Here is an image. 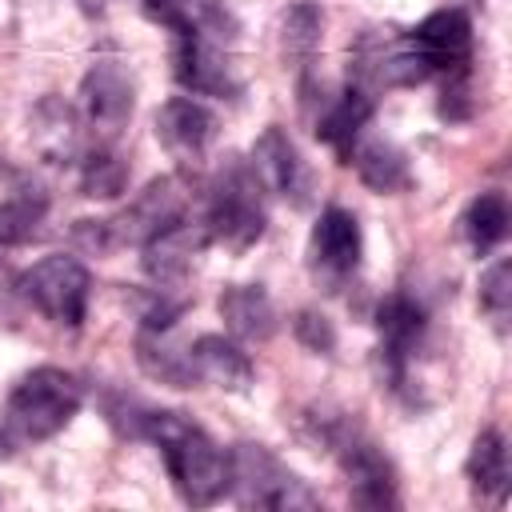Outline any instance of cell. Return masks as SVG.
Returning <instances> with one entry per match:
<instances>
[{"mask_svg": "<svg viewBox=\"0 0 512 512\" xmlns=\"http://www.w3.org/2000/svg\"><path fill=\"white\" fill-rule=\"evenodd\" d=\"M360 252H364V236L356 216L344 208H324L308 240V260L316 280H324L328 288H340L360 268Z\"/></svg>", "mask_w": 512, "mask_h": 512, "instance_id": "obj_12", "label": "cell"}, {"mask_svg": "<svg viewBox=\"0 0 512 512\" xmlns=\"http://www.w3.org/2000/svg\"><path fill=\"white\" fill-rule=\"evenodd\" d=\"M212 244L208 228L200 216H188L164 232H156L144 248V272L160 284V288H172V284H184V276L192 272V260Z\"/></svg>", "mask_w": 512, "mask_h": 512, "instance_id": "obj_15", "label": "cell"}, {"mask_svg": "<svg viewBox=\"0 0 512 512\" xmlns=\"http://www.w3.org/2000/svg\"><path fill=\"white\" fill-rule=\"evenodd\" d=\"M80 188L92 200H112L128 188V164L112 144H96L80 156Z\"/></svg>", "mask_w": 512, "mask_h": 512, "instance_id": "obj_25", "label": "cell"}, {"mask_svg": "<svg viewBox=\"0 0 512 512\" xmlns=\"http://www.w3.org/2000/svg\"><path fill=\"white\" fill-rule=\"evenodd\" d=\"M188 360H192L196 384H212V388H224V392H244L252 384V360L228 336H212V332L196 336L188 344Z\"/></svg>", "mask_w": 512, "mask_h": 512, "instance_id": "obj_16", "label": "cell"}, {"mask_svg": "<svg viewBox=\"0 0 512 512\" xmlns=\"http://www.w3.org/2000/svg\"><path fill=\"white\" fill-rule=\"evenodd\" d=\"M132 80L116 60H96L80 80V124L96 144H116L132 120Z\"/></svg>", "mask_w": 512, "mask_h": 512, "instance_id": "obj_10", "label": "cell"}, {"mask_svg": "<svg viewBox=\"0 0 512 512\" xmlns=\"http://www.w3.org/2000/svg\"><path fill=\"white\" fill-rule=\"evenodd\" d=\"M348 164H356L360 180L376 192H404L412 184V172H408V156L388 144V140H356L352 152H348Z\"/></svg>", "mask_w": 512, "mask_h": 512, "instance_id": "obj_20", "label": "cell"}, {"mask_svg": "<svg viewBox=\"0 0 512 512\" xmlns=\"http://www.w3.org/2000/svg\"><path fill=\"white\" fill-rule=\"evenodd\" d=\"M140 436H148L160 448L164 468H168L184 504L204 508L228 492V484H232L228 452L200 424H192L184 412H144Z\"/></svg>", "mask_w": 512, "mask_h": 512, "instance_id": "obj_1", "label": "cell"}, {"mask_svg": "<svg viewBox=\"0 0 512 512\" xmlns=\"http://www.w3.org/2000/svg\"><path fill=\"white\" fill-rule=\"evenodd\" d=\"M280 40H284V56L296 60V64H308L316 44H320V28H324V12L312 4V0H300L284 12V24H280Z\"/></svg>", "mask_w": 512, "mask_h": 512, "instance_id": "obj_26", "label": "cell"}, {"mask_svg": "<svg viewBox=\"0 0 512 512\" xmlns=\"http://www.w3.org/2000/svg\"><path fill=\"white\" fill-rule=\"evenodd\" d=\"M252 172L260 176V184L268 192H276L280 200H288L292 208H308L312 204V172L300 160L296 144L288 140L284 128H264L252 144Z\"/></svg>", "mask_w": 512, "mask_h": 512, "instance_id": "obj_11", "label": "cell"}, {"mask_svg": "<svg viewBox=\"0 0 512 512\" xmlns=\"http://www.w3.org/2000/svg\"><path fill=\"white\" fill-rule=\"evenodd\" d=\"M220 316L236 340H268L276 332V308L260 284H232L220 292Z\"/></svg>", "mask_w": 512, "mask_h": 512, "instance_id": "obj_18", "label": "cell"}, {"mask_svg": "<svg viewBox=\"0 0 512 512\" xmlns=\"http://www.w3.org/2000/svg\"><path fill=\"white\" fill-rule=\"evenodd\" d=\"M228 472H232V500L240 508H272V512H296V508H316L320 496L264 444H236L228 452Z\"/></svg>", "mask_w": 512, "mask_h": 512, "instance_id": "obj_5", "label": "cell"}, {"mask_svg": "<svg viewBox=\"0 0 512 512\" xmlns=\"http://www.w3.org/2000/svg\"><path fill=\"white\" fill-rule=\"evenodd\" d=\"M324 436L336 448V460H340V472L348 480L352 504H360V508H396L400 504L396 472H392L388 456L364 432H356L352 424H332Z\"/></svg>", "mask_w": 512, "mask_h": 512, "instance_id": "obj_7", "label": "cell"}, {"mask_svg": "<svg viewBox=\"0 0 512 512\" xmlns=\"http://www.w3.org/2000/svg\"><path fill=\"white\" fill-rule=\"evenodd\" d=\"M16 288L52 324H64V328H80L84 324L92 276L76 256H44V260H36L16 280Z\"/></svg>", "mask_w": 512, "mask_h": 512, "instance_id": "obj_6", "label": "cell"}, {"mask_svg": "<svg viewBox=\"0 0 512 512\" xmlns=\"http://www.w3.org/2000/svg\"><path fill=\"white\" fill-rule=\"evenodd\" d=\"M292 328H296V340L312 352H332L336 348V332H332L328 316H320V312H300L292 320Z\"/></svg>", "mask_w": 512, "mask_h": 512, "instance_id": "obj_28", "label": "cell"}, {"mask_svg": "<svg viewBox=\"0 0 512 512\" xmlns=\"http://www.w3.org/2000/svg\"><path fill=\"white\" fill-rule=\"evenodd\" d=\"M480 312L492 320L500 336L508 332V316H512V264L508 260H496L480 276Z\"/></svg>", "mask_w": 512, "mask_h": 512, "instance_id": "obj_27", "label": "cell"}, {"mask_svg": "<svg viewBox=\"0 0 512 512\" xmlns=\"http://www.w3.org/2000/svg\"><path fill=\"white\" fill-rule=\"evenodd\" d=\"M200 220H204L212 244H224L232 252H244L264 236V224H268L264 184H260V176L252 172L248 160L228 156L216 168V176L204 188Z\"/></svg>", "mask_w": 512, "mask_h": 512, "instance_id": "obj_3", "label": "cell"}, {"mask_svg": "<svg viewBox=\"0 0 512 512\" xmlns=\"http://www.w3.org/2000/svg\"><path fill=\"white\" fill-rule=\"evenodd\" d=\"M80 400H84V388L72 372L32 368L28 376H20V384L8 396V408H4L8 440L12 444H36V440L64 432L72 424V416L80 412Z\"/></svg>", "mask_w": 512, "mask_h": 512, "instance_id": "obj_4", "label": "cell"}, {"mask_svg": "<svg viewBox=\"0 0 512 512\" xmlns=\"http://www.w3.org/2000/svg\"><path fill=\"white\" fill-rule=\"evenodd\" d=\"M212 136H216V116L200 100L172 96L168 104H160V112H156V140H160V148L176 164L192 168L196 160H204Z\"/></svg>", "mask_w": 512, "mask_h": 512, "instance_id": "obj_14", "label": "cell"}, {"mask_svg": "<svg viewBox=\"0 0 512 512\" xmlns=\"http://www.w3.org/2000/svg\"><path fill=\"white\" fill-rule=\"evenodd\" d=\"M32 136H36V144H40V152L48 156V160H56V164H72V160H80L84 156V148H80V116L68 108V104H60V100H40L36 104V112H32Z\"/></svg>", "mask_w": 512, "mask_h": 512, "instance_id": "obj_19", "label": "cell"}, {"mask_svg": "<svg viewBox=\"0 0 512 512\" xmlns=\"http://www.w3.org/2000/svg\"><path fill=\"white\" fill-rule=\"evenodd\" d=\"M368 120H372V96H368V88L352 84V88H344V92L316 116V136H320L324 144H332L336 156L348 164V152H352V144L364 136V124H368Z\"/></svg>", "mask_w": 512, "mask_h": 512, "instance_id": "obj_17", "label": "cell"}, {"mask_svg": "<svg viewBox=\"0 0 512 512\" xmlns=\"http://www.w3.org/2000/svg\"><path fill=\"white\" fill-rule=\"evenodd\" d=\"M468 480H472V492L480 500H492V504L504 500V492H508V448H504V436L496 428H488L472 440Z\"/></svg>", "mask_w": 512, "mask_h": 512, "instance_id": "obj_22", "label": "cell"}, {"mask_svg": "<svg viewBox=\"0 0 512 512\" xmlns=\"http://www.w3.org/2000/svg\"><path fill=\"white\" fill-rule=\"evenodd\" d=\"M376 332H380V368H384L388 384L400 388L404 376H408L412 352L420 348V336H424V312H420V304L408 300L404 292H392L376 308Z\"/></svg>", "mask_w": 512, "mask_h": 512, "instance_id": "obj_13", "label": "cell"}, {"mask_svg": "<svg viewBox=\"0 0 512 512\" xmlns=\"http://www.w3.org/2000/svg\"><path fill=\"white\" fill-rule=\"evenodd\" d=\"M196 216V180L184 172L152 180L144 192H136L116 216L108 220H80L76 224V244L88 252H116L128 244H148L156 232Z\"/></svg>", "mask_w": 512, "mask_h": 512, "instance_id": "obj_2", "label": "cell"}, {"mask_svg": "<svg viewBox=\"0 0 512 512\" xmlns=\"http://www.w3.org/2000/svg\"><path fill=\"white\" fill-rule=\"evenodd\" d=\"M172 328H140L136 336V356H140V368L148 376H156L160 384H172V388H192L196 376H192V360H188V348L172 344L168 340Z\"/></svg>", "mask_w": 512, "mask_h": 512, "instance_id": "obj_21", "label": "cell"}, {"mask_svg": "<svg viewBox=\"0 0 512 512\" xmlns=\"http://www.w3.org/2000/svg\"><path fill=\"white\" fill-rule=\"evenodd\" d=\"M464 240L476 256H488L508 236V200L500 192H480L464 212Z\"/></svg>", "mask_w": 512, "mask_h": 512, "instance_id": "obj_23", "label": "cell"}, {"mask_svg": "<svg viewBox=\"0 0 512 512\" xmlns=\"http://www.w3.org/2000/svg\"><path fill=\"white\" fill-rule=\"evenodd\" d=\"M172 72L176 80L196 92V96H236L240 92V76L228 64L220 36L204 32L196 20H188L184 28L172 32Z\"/></svg>", "mask_w": 512, "mask_h": 512, "instance_id": "obj_9", "label": "cell"}, {"mask_svg": "<svg viewBox=\"0 0 512 512\" xmlns=\"http://www.w3.org/2000/svg\"><path fill=\"white\" fill-rule=\"evenodd\" d=\"M44 216H48V200L44 192H16L8 200H0V248H20V244H32L44 228Z\"/></svg>", "mask_w": 512, "mask_h": 512, "instance_id": "obj_24", "label": "cell"}, {"mask_svg": "<svg viewBox=\"0 0 512 512\" xmlns=\"http://www.w3.org/2000/svg\"><path fill=\"white\" fill-rule=\"evenodd\" d=\"M404 44L424 80H444L472 64V20L464 8H440L424 16L412 32H404Z\"/></svg>", "mask_w": 512, "mask_h": 512, "instance_id": "obj_8", "label": "cell"}]
</instances>
